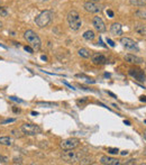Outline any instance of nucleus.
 Here are the masks:
<instances>
[{"mask_svg":"<svg viewBox=\"0 0 146 165\" xmlns=\"http://www.w3.org/2000/svg\"><path fill=\"white\" fill-rule=\"evenodd\" d=\"M143 136H144V139L146 140V129L144 130V133H143Z\"/></svg>","mask_w":146,"mask_h":165,"instance_id":"obj_36","label":"nucleus"},{"mask_svg":"<svg viewBox=\"0 0 146 165\" xmlns=\"http://www.w3.org/2000/svg\"><path fill=\"white\" fill-rule=\"evenodd\" d=\"M79 145H80V140H79V138H75V137H71V138H68V139H64L61 142V144H60V146H61V148H62L63 151L75 150Z\"/></svg>","mask_w":146,"mask_h":165,"instance_id":"obj_6","label":"nucleus"},{"mask_svg":"<svg viewBox=\"0 0 146 165\" xmlns=\"http://www.w3.org/2000/svg\"><path fill=\"white\" fill-rule=\"evenodd\" d=\"M107 43H108L109 45H110V46H111V47L115 46V43H114V42H112L111 39H109V38H108V39H107Z\"/></svg>","mask_w":146,"mask_h":165,"instance_id":"obj_30","label":"nucleus"},{"mask_svg":"<svg viewBox=\"0 0 146 165\" xmlns=\"http://www.w3.org/2000/svg\"><path fill=\"white\" fill-rule=\"evenodd\" d=\"M129 3H131V6L144 7L146 6V0H129Z\"/></svg>","mask_w":146,"mask_h":165,"instance_id":"obj_19","label":"nucleus"},{"mask_svg":"<svg viewBox=\"0 0 146 165\" xmlns=\"http://www.w3.org/2000/svg\"><path fill=\"white\" fill-rule=\"evenodd\" d=\"M24 50H25L26 52H28V53H33V52H34V50H33L31 46H25L24 47Z\"/></svg>","mask_w":146,"mask_h":165,"instance_id":"obj_27","label":"nucleus"},{"mask_svg":"<svg viewBox=\"0 0 146 165\" xmlns=\"http://www.w3.org/2000/svg\"><path fill=\"white\" fill-rule=\"evenodd\" d=\"M78 54L79 56H81V57H83V59H89L91 56V52L88 48H84V47H82V48H80V50L78 51Z\"/></svg>","mask_w":146,"mask_h":165,"instance_id":"obj_16","label":"nucleus"},{"mask_svg":"<svg viewBox=\"0 0 146 165\" xmlns=\"http://www.w3.org/2000/svg\"><path fill=\"white\" fill-rule=\"evenodd\" d=\"M83 8L87 11L92 14H98L102 11V6L99 5L98 2H96V1H86L83 5Z\"/></svg>","mask_w":146,"mask_h":165,"instance_id":"obj_8","label":"nucleus"},{"mask_svg":"<svg viewBox=\"0 0 146 165\" xmlns=\"http://www.w3.org/2000/svg\"><path fill=\"white\" fill-rule=\"evenodd\" d=\"M0 145L3 146H11L13 145V139L9 136H1L0 137Z\"/></svg>","mask_w":146,"mask_h":165,"instance_id":"obj_15","label":"nucleus"},{"mask_svg":"<svg viewBox=\"0 0 146 165\" xmlns=\"http://www.w3.org/2000/svg\"><path fill=\"white\" fill-rule=\"evenodd\" d=\"M87 1H96V2H98L99 0H87Z\"/></svg>","mask_w":146,"mask_h":165,"instance_id":"obj_40","label":"nucleus"},{"mask_svg":"<svg viewBox=\"0 0 146 165\" xmlns=\"http://www.w3.org/2000/svg\"><path fill=\"white\" fill-rule=\"evenodd\" d=\"M91 61H92V63L94 64V65H103V64H106L107 63V57L103 55V54L96 53L92 55Z\"/></svg>","mask_w":146,"mask_h":165,"instance_id":"obj_11","label":"nucleus"},{"mask_svg":"<svg viewBox=\"0 0 146 165\" xmlns=\"http://www.w3.org/2000/svg\"><path fill=\"white\" fill-rule=\"evenodd\" d=\"M100 163L103 165H119V162L117 159H114V157H109L107 155H103L100 157Z\"/></svg>","mask_w":146,"mask_h":165,"instance_id":"obj_12","label":"nucleus"},{"mask_svg":"<svg viewBox=\"0 0 146 165\" xmlns=\"http://www.w3.org/2000/svg\"><path fill=\"white\" fill-rule=\"evenodd\" d=\"M107 15H108L110 18H114V11H112V10H107Z\"/></svg>","mask_w":146,"mask_h":165,"instance_id":"obj_29","label":"nucleus"},{"mask_svg":"<svg viewBox=\"0 0 146 165\" xmlns=\"http://www.w3.org/2000/svg\"><path fill=\"white\" fill-rule=\"evenodd\" d=\"M2 25H3V24H2V23H1V22H0V29L2 28Z\"/></svg>","mask_w":146,"mask_h":165,"instance_id":"obj_41","label":"nucleus"},{"mask_svg":"<svg viewBox=\"0 0 146 165\" xmlns=\"http://www.w3.org/2000/svg\"><path fill=\"white\" fill-rule=\"evenodd\" d=\"M140 101H144V102H146V96H142L140 98Z\"/></svg>","mask_w":146,"mask_h":165,"instance_id":"obj_33","label":"nucleus"},{"mask_svg":"<svg viewBox=\"0 0 146 165\" xmlns=\"http://www.w3.org/2000/svg\"><path fill=\"white\" fill-rule=\"evenodd\" d=\"M125 124H126V125H131V122H126V120H125Z\"/></svg>","mask_w":146,"mask_h":165,"instance_id":"obj_39","label":"nucleus"},{"mask_svg":"<svg viewBox=\"0 0 146 165\" xmlns=\"http://www.w3.org/2000/svg\"><path fill=\"white\" fill-rule=\"evenodd\" d=\"M110 31H111L112 35L115 36H121L123 35V27L119 23H114L111 26H110Z\"/></svg>","mask_w":146,"mask_h":165,"instance_id":"obj_14","label":"nucleus"},{"mask_svg":"<svg viewBox=\"0 0 146 165\" xmlns=\"http://www.w3.org/2000/svg\"><path fill=\"white\" fill-rule=\"evenodd\" d=\"M24 38L26 39L29 46L33 48L34 51H40V47H42V41H40V36H38L34 31L31 29H28L24 33Z\"/></svg>","mask_w":146,"mask_h":165,"instance_id":"obj_1","label":"nucleus"},{"mask_svg":"<svg viewBox=\"0 0 146 165\" xmlns=\"http://www.w3.org/2000/svg\"><path fill=\"white\" fill-rule=\"evenodd\" d=\"M9 162V159H8V157L7 156H3L0 154V163L1 164H7V163Z\"/></svg>","mask_w":146,"mask_h":165,"instance_id":"obj_24","label":"nucleus"},{"mask_svg":"<svg viewBox=\"0 0 146 165\" xmlns=\"http://www.w3.org/2000/svg\"><path fill=\"white\" fill-rule=\"evenodd\" d=\"M108 94H110V96H111V97H114V98H117V97H116L114 93H111V92H108Z\"/></svg>","mask_w":146,"mask_h":165,"instance_id":"obj_37","label":"nucleus"},{"mask_svg":"<svg viewBox=\"0 0 146 165\" xmlns=\"http://www.w3.org/2000/svg\"><path fill=\"white\" fill-rule=\"evenodd\" d=\"M40 59L43 60V61H47V57H46V56H44V55L40 56Z\"/></svg>","mask_w":146,"mask_h":165,"instance_id":"obj_34","label":"nucleus"},{"mask_svg":"<svg viewBox=\"0 0 146 165\" xmlns=\"http://www.w3.org/2000/svg\"><path fill=\"white\" fill-rule=\"evenodd\" d=\"M52 19H53V13L50 11V10H45V11H42L40 15L35 17V24L38 27L43 28L50 25Z\"/></svg>","mask_w":146,"mask_h":165,"instance_id":"obj_3","label":"nucleus"},{"mask_svg":"<svg viewBox=\"0 0 146 165\" xmlns=\"http://www.w3.org/2000/svg\"><path fill=\"white\" fill-rule=\"evenodd\" d=\"M127 154H128L127 151H124V152H121V155H127Z\"/></svg>","mask_w":146,"mask_h":165,"instance_id":"obj_35","label":"nucleus"},{"mask_svg":"<svg viewBox=\"0 0 146 165\" xmlns=\"http://www.w3.org/2000/svg\"><path fill=\"white\" fill-rule=\"evenodd\" d=\"M66 20H68L69 26H70L72 31H79L81 26H82V20L80 18V15L75 10L69 11L68 16H66Z\"/></svg>","mask_w":146,"mask_h":165,"instance_id":"obj_2","label":"nucleus"},{"mask_svg":"<svg viewBox=\"0 0 146 165\" xmlns=\"http://www.w3.org/2000/svg\"><path fill=\"white\" fill-rule=\"evenodd\" d=\"M11 134H13V136H15V137L17 138H20L24 135V133L22 131V129H11Z\"/></svg>","mask_w":146,"mask_h":165,"instance_id":"obj_21","label":"nucleus"},{"mask_svg":"<svg viewBox=\"0 0 146 165\" xmlns=\"http://www.w3.org/2000/svg\"><path fill=\"white\" fill-rule=\"evenodd\" d=\"M145 124H146V120H145Z\"/></svg>","mask_w":146,"mask_h":165,"instance_id":"obj_42","label":"nucleus"},{"mask_svg":"<svg viewBox=\"0 0 146 165\" xmlns=\"http://www.w3.org/2000/svg\"><path fill=\"white\" fill-rule=\"evenodd\" d=\"M20 129L24 133V135H28V136H36V135L42 133V128L38 125L29 124V122H26V124L22 125Z\"/></svg>","mask_w":146,"mask_h":165,"instance_id":"obj_5","label":"nucleus"},{"mask_svg":"<svg viewBox=\"0 0 146 165\" xmlns=\"http://www.w3.org/2000/svg\"><path fill=\"white\" fill-rule=\"evenodd\" d=\"M36 105H38V106H44V107H55L56 106V103H53V102H37Z\"/></svg>","mask_w":146,"mask_h":165,"instance_id":"obj_22","label":"nucleus"},{"mask_svg":"<svg viewBox=\"0 0 146 165\" xmlns=\"http://www.w3.org/2000/svg\"><path fill=\"white\" fill-rule=\"evenodd\" d=\"M81 157V153H77L73 152V150H69V151H64L61 155V159L66 163H70V164H75V163L80 162Z\"/></svg>","mask_w":146,"mask_h":165,"instance_id":"obj_4","label":"nucleus"},{"mask_svg":"<svg viewBox=\"0 0 146 165\" xmlns=\"http://www.w3.org/2000/svg\"><path fill=\"white\" fill-rule=\"evenodd\" d=\"M92 24L94 26L97 31H99V33H103V31H106V25H105V23L101 18H100L99 16H96V17H93L92 19Z\"/></svg>","mask_w":146,"mask_h":165,"instance_id":"obj_9","label":"nucleus"},{"mask_svg":"<svg viewBox=\"0 0 146 165\" xmlns=\"http://www.w3.org/2000/svg\"><path fill=\"white\" fill-rule=\"evenodd\" d=\"M16 119L15 118H9V119H6V120H3V122H1V124L2 125H6V124H10V122H15Z\"/></svg>","mask_w":146,"mask_h":165,"instance_id":"obj_25","label":"nucleus"},{"mask_svg":"<svg viewBox=\"0 0 146 165\" xmlns=\"http://www.w3.org/2000/svg\"><path fill=\"white\" fill-rule=\"evenodd\" d=\"M82 37L86 39V41H93L94 39V37H96V35H94V33H93V31H84L83 35H82Z\"/></svg>","mask_w":146,"mask_h":165,"instance_id":"obj_17","label":"nucleus"},{"mask_svg":"<svg viewBox=\"0 0 146 165\" xmlns=\"http://www.w3.org/2000/svg\"><path fill=\"white\" fill-rule=\"evenodd\" d=\"M136 16L137 17H140V19H146V9L145 8H142V9L137 10Z\"/></svg>","mask_w":146,"mask_h":165,"instance_id":"obj_20","label":"nucleus"},{"mask_svg":"<svg viewBox=\"0 0 146 165\" xmlns=\"http://www.w3.org/2000/svg\"><path fill=\"white\" fill-rule=\"evenodd\" d=\"M108 153H110V154H118L119 151H118V148H109Z\"/></svg>","mask_w":146,"mask_h":165,"instance_id":"obj_26","label":"nucleus"},{"mask_svg":"<svg viewBox=\"0 0 146 165\" xmlns=\"http://www.w3.org/2000/svg\"><path fill=\"white\" fill-rule=\"evenodd\" d=\"M120 43L127 51H131V52H138V51H140L136 42L133 41V39L129 37H121Z\"/></svg>","mask_w":146,"mask_h":165,"instance_id":"obj_7","label":"nucleus"},{"mask_svg":"<svg viewBox=\"0 0 146 165\" xmlns=\"http://www.w3.org/2000/svg\"><path fill=\"white\" fill-rule=\"evenodd\" d=\"M135 31H136L137 34L146 36V25H137V26H135Z\"/></svg>","mask_w":146,"mask_h":165,"instance_id":"obj_18","label":"nucleus"},{"mask_svg":"<svg viewBox=\"0 0 146 165\" xmlns=\"http://www.w3.org/2000/svg\"><path fill=\"white\" fill-rule=\"evenodd\" d=\"M129 74L133 76L135 80L140 82H144L145 81V73H144L143 70L140 69H131L129 70Z\"/></svg>","mask_w":146,"mask_h":165,"instance_id":"obj_10","label":"nucleus"},{"mask_svg":"<svg viewBox=\"0 0 146 165\" xmlns=\"http://www.w3.org/2000/svg\"><path fill=\"white\" fill-rule=\"evenodd\" d=\"M31 115H33V116H37V115H38V112H35V111H33V112H31Z\"/></svg>","mask_w":146,"mask_h":165,"instance_id":"obj_38","label":"nucleus"},{"mask_svg":"<svg viewBox=\"0 0 146 165\" xmlns=\"http://www.w3.org/2000/svg\"><path fill=\"white\" fill-rule=\"evenodd\" d=\"M136 163V159H129L128 162H126V164L129 165V164H135Z\"/></svg>","mask_w":146,"mask_h":165,"instance_id":"obj_31","label":"nucleus"},{"mask_svg":"<svg viewBox=\"0 0 146 165\" xmlns=\"http://www.w3.org/2000/svg\"><path fill=\"white\" fill-rule=\"evenodd\" d=\"M125 61L128 63H131V64H142L144 63L143 59H140L138 56L134 55V54H127V55H125Z\"/></svg>","mask_w":146,"mask_h":165,"instance_id":"obj_13","label":"nucleus"},{"mask_svg":"<svg viewBox=\"0 0 146 165\" xmlns=\"http://www.w3.org/2000/svg\"><path fill=\"white\" fill-rule=\"evenodd\" d=\"M64 84H65V85H68V87H69V88H71L72 90H75L74 88L72 87V85H71V84H70V83H68V82H65V81H64Z\"/></svg>","mask_w":146,"mask_h":165,"instance_id":"obj_32","label":"nucleus"},{"mask_svg":"<svg viewBox=\"0 0 146 165\" xmlns=\"http://www.w3.org/2000/svg\"><path fill=\"white\" fill-rule=\"evenodd\" d=\"M8 16V11L5 7H0V17H7Z\"/></svg>","mask_w":146,"mask_h":165,"instance_id":"obj_23","label":"nucleus"},{"mask_svg":"<svg viewBox=\"0 0 146 165\" xmlns=\"http://www.w3.org/2000/svg\"><path fill=\"white\" fill-rule=\"evenodd\" d=\"M10 100H14V101H17V102H23V100L18 99V98H16V97H9Z\"/></svg>","mask_w":146,"mask_h":165,"instance_id":"obj_28","label":"nucleus"}]
</instances>
